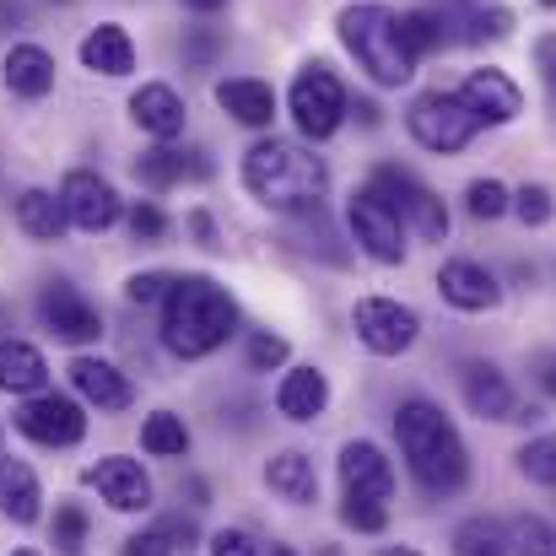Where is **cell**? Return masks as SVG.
<instances>
[{
	"mask_svg": "<svg viewBox=\"0 0 556 556\" xmlns=\"http://www.w3.org/2000/svg\"><path fill=\"white\" fill-rule=\"evenodd\" d=\"M38 308H43L49 330H54L60 341H71V346H92V341L103 336V314H98V308L87 303V292L71 287V281H49L43 298H38Z\"/></svg>",
	"mask_w": 556,
	"mask_h": 556,
	"instance_id": "obj_12",
	"label": "cell"
},
{
	"mask_svg": "<svg viewBox=\"0 0 556 556\" xmlns=\"http://www.w3.org/2000/svg\"><path fill=\"white\" fill-rule=\"evenodd\" d=\"M243 189L270 211H319V200L330 189V168L308 147L270 136L243 152Z\"/></svg>",
	"mask_w": 556,
	"mask_h": 556,
	"instance_id": "obj_2",
	"label": "cell"
},
{
	"mask_svg": "<svg viewBox=\"0 0 556 556\" xmlns=\"http://www.w3.org/2000/svg\"><path fill=\"white\" fill-rule=\"evenodd\" d=\"M508 541H514V556H556V525L552 519H519Z\"/></svg>",
	"mask_w": 556,
	"mask_h": 556,
	"instance_id": "obj_34",
	"label": "cell"
},
{
	"mask_svg": "<svg viewBox=\"0 0 556 556\" xmlns=\"http://www.w3.org/2000/svg\"><path fill=\"white\" fill-rule=\"evenodd\" d=\"M394 438H400V454H405L410 476H416L427 492L448 497V492H459V486L470 481L465 438L454 432V421L443 416V405H432V400H405V405L394 410Z\"/></svg>",
	"mask_w": 556,
	"mask_h": 556,
	"instance_id": "obj_1",
	"label": "cell"
},
{
	"mask_svg": "<svg viewBox=\"0 0 556 556\" xmlns=\"http://www.w3.org/2000/svg\"><path fill=\"white\" fill-rule=\"evenodd\" d=\"M352 119H357L363 130H372V125H378V103H368V98H357V103H352Z\"/></svg>",
	"mask_w": 556,
	"mask_h": 556,
	"instance_id": "obj_47",
	"label": "cell"
},
{
	"mask_svg": "<svg viewBox=\"0 0 556 556\" xmlns=\"http://www.w3.org/2000/svg\"><path fill=\"white\" fill-rule=\"evenodd\" d=\"M330 405V378L319 368H287V378L276 383V410L287 421H314Z\"/></svg>",
	"mask_w": 556,
	"mask_h": 556,
	"instance_id": "obj_23",
	"label": "cell"
},
{
	"mask_svg": "<svg viewBox=\"0 0 556 556\" xmlns=\"http://www.w3.org/2000/svg\"><path fill=\"white\" fill-rule=\"evenodd\" d=\"M265 556H298V552H292V546H270Z\"/></svg>",
	"mask_w": 556,
	"mask_h": 556,
	"instance_id": "obj_50",
	"label": "cell"
},
{
	"mask_svg": "<svg viewBox=\"0 0 556 556\" xmlns=\"http://www.w3.org/2000/svg\"><path fill=\"white\" fill-rule=\"evenodd\" d=\"M465 205H470L476 222H497L503 211H514V194L497 185V179H476V185L465 189Z\"/></svg>",
	"mask_w": 556,
	"mask_h": 556,
	"instance_id": "obj_32",
	"label": "cell"
},
{
	"mask_svg": "<svg viewBox=\"0 0 556 556\" xmlns=\"http://www.w3.org/2000/svg\"><path fill=\"white\" fill-rule=\"evenodd\" d=\"M87 486H98V497L114 508V514H147L152 508V476L141 470V459H125V454H109L87 470Z\"/></svg>",
	"mask_w": 556,
	"mask_h": 556,
	"instance_id": "obj_13",
	"label": "cell"
},
{
	"mask_svg": "<svg viewBox=\"0 0 556 556\" xmlns=\"http://www.w3.org/2000/svg\"><path fill=\"white\" fill-rule=\"evenodd\" d=\"M459 389H465V405H470L481 421H514V416H519V400H514L508 378L492 368V363H465Z\"/></svg>",
	"mask_w": 556,
	"mask_h": 556,
	"instance_id": "obj_19",
	"label": "cell"
},
{
	"mask_svg": "<svg viewBox=\"0 0 556 556\" xmlns=\"http://www.w3.org/2000/svg\"><path fill=\"white\" fill-rule=\"evenodd\" d=\"M5 87L27 103L49 98L54 92V54L38 49V43H11L5 49Z\"/></svg>",
	"mask_w": 556,
	"mask_h": 556,
	"instance_id": "obj_22",
	"label": "cell"
},
{
	"mask_svg": "<svg viewBox=\"0 0 556 556\" xmlns=\"http://www.w3.org/2000/svg\"><path fill=\"white\" fill-rule=\"evenodd\" d=\"M216 103L238 125H249V130H270V119H276V92L260 76H227V81H216Z\"/></svg>",
	"mask_w": 556,
	"mask_h": 556,
	"instance_id": "obj_21",
	"label": "cell"
},
{
	"mask_svg": "<svg viewBox=\"0 0 556 556\" xmlns=\"http://www.w3.org/2000/svg\"><path fill=\"white\" fill-rule=\"evenodd\" d=\"M174 281H179V276H168V270H141V276H130V281H125V298H130V303H141V308H152V303H168Z\"/></svg>",
	"mask_w": 556,
	"mask_h": 556,
	"instance_id": "obj_37",
	"label": "cell"
},
{
	"mask_svg": "<svg viewBox=\"0 0 556 556\" xmlns=\"http://www.w3.org/2000/svg\"><path fill=\"white\" fill-rule=\"evenodd\" d=\"M54 546H60V556H81V546H87V508L81 503L54 508Z\"/></svg>",
	"mask_w": 556,
	"mask_h": 556,
	"instance_id": "obj_35",
	"label": "cell"
},
{
	"mask_svg": "<svg viewBox=\"0 0 556 556\" xmlns=\"http://www.w3.org/2000/svg\"><path fill=\"white\" fill-rule=\"evenodd\" d=\"M265 486H270L281 503L303 508V503H314V497H319V470H314V459H308V454L287 448V454H276V459L265 465Z\"/></svg>",
	"mask_w": 556,
	"mask_h": 556,
	"instance_id": "obj_25",
	"label": "cell"
},
{
	"mask_svg": "<svg viewBox=\"0 0 556 556\" xmlns=\"http://www.w3.org/2000/svg\"><path fill=\"white\" fill-rule=\"evenodd\" d=\"M60 200H65L71 227H81V232H109V227L125 216V200L114 194V185H109L103 174H92V168H71L65 185H60Z\"/></svg>",
	"mask_w": 556,
	"mask_h": 556,
	"instance_id": "obj_11",
	"label": "cell"
},
{
	"mask_svg": "<svg viewBox=\"0 0 556 556\" xmlns=\"http://www.w3.org/2000/svg\"><path fill=\"white\" fill-rule=\"evenodd\" d=\"M405 38H410V49L416 54H432V49H443V27H438V16L421 5V11H405Z\"/></svg>",
	"mask_w": 556,
	"mask_h": 556,
	"instance_id": "obj_39",
	"label": "cell"
},
{
	"mask_svg": "<svg viewBox=\"0 0 556 556\" xmlns=\"http://www.w3.org/2000/svg\"><path fill=\"white\" fill-rule=\"evenodd\" d=\"M508 552H514V541H508V530L497 519H465L454 530V556H508Z\"/></svg>",
	"mask_w": 556,
	"mask_h": 556,
	"instance_id": "obj_30",
	"label": "cell"
},
{
	"mask_svg": "<svg viewBox=\"0 0 556 556\" xmlns=\"http://www.w3.org/2000/svg\"><path fill=\"white\" fill-rule=\"evenodd\" d=\"M368 189H378V194L400 211V222L416 227L427 243H443V238H448V205L421 185L416 174H405V168H378Z\"/></svg>",
	"mask_w": 556,
	"mask_h": 556,
	"instance_id": "obj_8",
	"label": "cell"
},
{
	"mask_svg": "<svg viewBox=\"0 0 556 556\" xmlns=\"http://www.w3.org/2000/svg\"><path fill=\"white\" fill-rule=\"evenodd\" d=\"M11 556H38V552H11Z\"/></svg>",
	"mask_w": 556,
	"mask_h": 556,
	"instance_id": "obj_51",
	"label": "cell"
},
{
	"mask_svg": "<svg viewBox=\"0 0 556 556\" xmlns=\"http://www.w3.org/2000/svg\"><path fill=\"white\" fill-rule=\"evenodd\" d=\"M352 325H357V341L368 346L372 357H400V352H410L416 336H421L416 308H405V303H394V298H357Z\"/></svg>",
	"mask_w": 556,
	"mask_h": 556,
	"instance_id": "obj_10",
	"label": "cell"
},
{
	"mask_svg": "<svg viewBox=\"0 0 556 556\" xmlns=\"http://www.w3.org/2000/svg\"><path fill=\"white\" fill-rule=\"evenodd\" d=\"M130 119H136L152 141H179L189 109L168 81H147V87H136V98H130Z\"/></svg>",
	"mask_w": 556,
	"mask_h": 556,
	"instance_id": "obj_16",
	"label": "cell"
},
{
	"mask_svg": "<svg viewBox=\"0 0 556 556\" xmlns=\"http://www.w3.org/2000/svg\"><path fill=\"white\" fill-rule=\"evenodd\" d=\"M535 65H541V81H546V98H552V109H556V33H546V38L535 43Z\"/></svg>",
	"mask_w": 556,
	"mask_h": 556,
	"instance_id": "obj_44",
	"label": "cell"
},
{
	"mask_svg": "<svg viewBox=\"0 0 556 556\" xmlns=\"http://www.w3.org/2000/svg\"><path fill=\"white\" fill-rule=\"evenodd\" d=\"M130 168H136V179H141L147 189H174L179 179H211L205 152H200V147L179 152L174 141H157V147H152V152H141Z\"/></svg>",
	"mask_w": 556,
	"mask_h": 556,
	"instance_id": "obj_17",
	"label": "cell"
},
{
	"mask_svg": "<svg viewBox=\"0 0 556 556\" xmlns=\"http://www.w3.org/2000/svg\"><path fill=\"white\" fill-rule=\"evenodd\" d=\"M0 514L11 525H38L43 514V486L22 459H0Z\"/></svg>",
	"mask_w": 556,
	"mask_h": 556,
	"instance_id": "obj_26",
	"label": "cell"
},
{
	"mask_svg": "<svg viewBox=\"0 0 556 556\" xmlns=\"http://www.w3.org/2000/svg\"><path fill=\"white\" fill-rule=\"evenodd\" d=\"M514 459H519V476H525V481H535V486H556V432L530 438Z\"/></svg>",
	"mask_w": 556,
	"mask_h": 556,
	"instance_id": "obj_31",
	"label": "cell"
},
{
	"mask_svg": "<svg viewBox=\"0 0 556 556\" xmlns=\"http://www.w3.org/2000/svg\"><path fill=\"white\" fill-rule=\"evenodd\" d=\"M336 27H341V43L352 49V60L368 71L378 87H405L410 76H416V49H410V38H405V16L400 11H389V5H346L341 16H336Z\"/></svg>",
	"mask_w": 556,
	"mask_h": 556,
	"instance_id": "obj_4",
	"label": "cell"
},
{
	"mask_svg": "<svg viewBox=\"0 0 556 556\" xmlns=\"http://www.w3.org/2000/svg\"><path fill=\"white\" fill-rule=\"evenodd\" d=\"M541 5H556V0H541Z\"/></svg>",
	"mask_w": 556,
	"mask_h": 556,
	"instance_id": "obj_52",
	"label": "cell"
},
{
	"mask_svg": "<svg viewBox=\"0 0 556 556\" xmlns=\"http://www.w3.org/2000/svg\"><path fill=\"white\" fill-rule=\"evenodd\" d=\"M238 330V303L227 298V287L216 276H179L168 303H163V346L174 357H211L216 346H227V336Z\"/></svg>",
	"mask_w": 556,
	"mask_h": 556,
	"instance_id": "obj_3",
	"label": "cell"
},
{
	"mask_svg": "<svg viewBox=\"0 0 556 556\" xmlns=\"http://www.w3.org/2000/svg\"><path fill=\"white\" fill-rule=\"evenodd\" d=\"M341 519H346V530H357V535H378V530L389 525V508H383V497H357V492H346Z\"/></svg>",
	"mask_w": 556,
	"mask_h": 556,
	"instance_id": "obj_33",
	"label": "cell"
},
{
	"mask_svg": "<svg viewBox=\"0 0 556 556\" xmlns=\"http://www.w3.org/2000/svg\"><path fill=\"white\" fill-rule=\"evenodd\" d=\"M174 552H179V535L168 525H152V530L125 541V556H174Z\"/></svg>",
	"mask_w": 556,
	"mask_h": 556,
	"instance_id": "obj_40",
	"label": "cell"
},
{
	"mask_svg": "<svg viewBox=\"0 0 556 556\" xmlns=\"http://www.w3.org/2000/svg\"><path fill=\"white\" fill-rule=\"evenodd\" d=\"M346 227H352L357 249L372 254L378 265H400L405 260V222L378 189H357L346 200Z\"/></svg>",
	"mask_w": 556,
	"mask_h": 556,
	"instance_id": "obj_7",
	"label": "cell"
},
{
	"mask_svg": "<svg viewBox=\"0 0 556 556\" xmlns=\"http://www.w3.org/2000/svg\"><path fill=\"white\" fill-rule=\"evenodd\" d=\"M378 556H421L416 546H389V552H378Z\"/></svg>",
	"mask_w": 556,
	"mask_h": 556,
	"instance_id": "obj_49",
	"label": "cell"
},
{
	"mask_svg": "<svg viewBox=\"0 0 556 556\" xmlns=\"http://www.w3.org/2000/svg\"><path fill=\"white\" fill-rule=\"evenodd\" d=\"M535 378H541V389L556 400V352H541V357H535Z\"/></svg>",
	"mask_w": 556,
	"mask_h": 556,
	"instance_id": "obj_45",
	"label": "cell"
},
{
	"mask_svg": "<svg viewBox=\"0 0 556 556\" xmlns=\"http://www.w3.org/2000/svg\"><path fill=\"white\" fill-rule=\"evenodd\" d=\"M189 232H194L205 249H216V227H211V216H205V211H194V216H189Z\"/></svg>",
	"mask_w": 556,
	"mask_h": 556,
	"instance_id": "obj_46",
	"label": "cell"
},
{
	"mask_svg": "<svg viewBox=\"0 0 556 556\" xmlns=\"http://www.w3.org/2000/svg\"><path fill=\"white\" fill-rule=\"evenodd\" d=\"M81 65L98 71V76H130L136 71V43L119 22H98L87 38H81Z\"/></svg>",
	"mask_w": 556,
	"mask_h": 556,
	"instance_id": "obj_24",
	"label": "cell"
},
{
	"mask_svg": "<svg viewBox=\"0 0 556 556\" xmlns=\"http://www.w3.org/2000/svg\"><path fill=\"white\" fill-rule=\"evenodd\" d=\"M514 211H519V222H525V227H546V222L556 216L552 189L546 185H525L519 194H514Z\"/></svg>",
	"mask_w": 556,
	"mask_h": 556,
	"instance_id": "obj_38",
	"label": "cell"
},
{
	"mask_svg": "<svg viewBox=\"0 0 556 556\" xmlns=\"http://www.w3.org/2000/svg\"><path fill=\"white\" fill-rule=\"evenodd\" d=\"M211 556H260V546L243 530H216L211 535Z\"/></svg>",
	"mask_w": 556,
	"mask_h": 556,
	"instance_id": "obj_43",
	"label": "cell"
},
{
	"mask_svg": "<svg viewBox=\"0 0 556 556\" xmlns=\"http://www.w3.org/2000/svg\"><path fill=\"white\" fill-rule=\"evenodd\" d=\"M141 448H147L152 459H185L189 454L185 416H174V410H152V416L141 421Z\"/></svg>",
	"mask_w": 556,
	"mask_h": 556,
	"instance_id": "obj_29",
	"label": "cell"
},
{
	"mask_svg": "<svg viewBox=\"0 0 556 556\" xmlns=\"http://www.w3.org/2000/svg\"><path fill=\"white\" fill-rule=\"evenodd\" d=\"M438 292H443V303H454L459 314H486V308L503 303L497 276H492L486 265H476V260H448V265L438 270Z\"/></svg>",
	"mask_w": 556,
	"mask_h": 556,
	"instance_id": "obj_14",
	"label": "cell"
},
{
	"mask_svg": "<svg viewBox=\"0 0 556 556\" xmlns=\"http://www.w3.org/2000/svg\"><path fill=\"white\" fill-rule=\"evenodd\" d=\"M16 227H22L27 238H38V243H60L65 227H71L65 200L49 194V189H22V194H16Z\"/></svg>",
	"mask_w": 556,
	"mask_h": 556,
	"instance_id": "obj_27",
	"label": "cell"
},
{
	"mask_svg": "<svg viewBox=\"0 0 556 556\" xmlns=\"http://www.w3.org/2000/svg\"><path fill=\"white\" fill-rule=\"evenodd\" d=\"M459 98L476 109V119L481 125H514L519 114H525V92L503 76V71H470L465 76V87H459Z\"/></svg>",
	"mask_w": 556,
	"mask_h": 556,
	"instance_id": "obj_15",
	"label": "cell"
},
{
	"mask_svg": "<svg viewBox=\"0 0 556 556\" xmlns=\"http://www.w3.org/2000/svg\"><path fill=\"white\" fill-rule=\"evenodd\" d=\"M287 103H292V119H298V130H303L308 141H330V136L346 125V114H352V98H346L341 76H336L325 60H308V65L298 71Z\"/></svg>",
	"mask_w": 556,
	"mask_h": 556,
	"instance_id": "obj_5",
	"label": "cell"
},
{
	"mask_svg": "<svg viewBox=\"0 0 556 556\" xmlns=\"http://www.w3.org/2000/svg\"><path fill=\"white\" fill-rule=\"evenodd\" d=\"M16 432L43 443V448H71L87 438V416L71 394H54V389H38L16 405Z\"/></svg>",
	"mask_w": 556,
	"mask_h": 556,
	"instance_id": "obj_9",
	"label": "cell"
},
{
	"mask_svg": "<svg viewBox=\"0 0 556 556\" xmlns=\"http://www.w3.org/2000/svg\"><path fill=\"white\" fill-rule=\"evenodd\" d=\"M125 222H130L136 243H163V238H168V216H163V205H152V200H136V205L125 211Z\"/></svg>",
	"mask_w": 556,
	"mask_h": 556,
	"instance_id": "obj_36",
	"label": "cell"
},
{
	"mask_svg": "<svg viewBox=\"0 0 556 556\" xmlns=\"http://www.w3.org/2000/svg\"><path fill=\"white\" fill-rule=\"evenodd\" d=\"M287 363V341L281 336H249V368L254 372H270V368H281Z\"/></svg>",
	"mask_w": 556,
	"mask_h": 556,
	"instance_id": "obj_41",
	"label": "cell"
},
{
	"mask_svg": "<svg viewBox=\"0 0 556 556\" xmlns=\"http://www.w3.org/2000/svg\"><path fill=\"white\" fill-rule=\"evenodd\" d=\"M341 486L346 492H357V497H394V465L383 459V448L368 443V438H357V443H346L341 448Z\"/></svg>",
	"mask_w": 556,
	"mask_h": 556,
	"instance_id": "obj_18",
	"label": "cell"
},
{
	"mask_svg": "<svg viewBox=\"0 0 556 556\" xmlns=\"http://www.w3.org/2000/svg\"><path fill=\"white\" fill-rule=\"evenodd\" d=\"M71 383H76V394H81L87 405H98V410H130V400H136V383L114 368V363H98V357H76V363H71Z\"/></svg>",
	"mask_w": 556,
	"mask_h": 556,
	"instance_id": "obj_20",
	"label": "cell"
},
{
	"mask_svg": "<svg viewBox=\"0 0 556 556\" xmlns=\"http://www.w3.org/2000/svg\"><path fill=\"white\" fill-rule=\"evenodd\" d=\"M216 54H222V33H216V27H189V38H185V60L189 65H200V71H205Z\"/></svg>",
	"mask_w": 556,
	"mask_h": 556,
	"instance_id": "obj_42",
	"label": "cell"
},
{
	"mask_svg": "<svg viewBox=\"0 0 556 556\" xmlns=\"http://www.w3.org/2000/svg\"><path fill=\"white\" fill-rule=\"evenodd\" d=\"M185 5H189V11H200V16H216L227 0H185Z\"/></svg>",
	"mask_w": 556,
	"mask_h": 556,
	"instance_id": "obj_48",
	"label": "cell"
},
{
	"mask_svg": "<svg viewBox=\"0 0 556 556\" xmlns=\"http://www.w3.org/2000/svg\"><path fill=\"white\" fill-rule=\"evenodd\" d=\"M49 383V363L27 341H0V389L5 394H38Z\"/></svg>",
	"mask_w": 556,
	"mask_h": 556,
	"instance_id": "obj_28",
	"label": "cell"
},
{
	"mask_svg": "<svg viewBox=\"0 0 556 556\" xmlns=\"http://www.w3.org/2000/svg\"><path fill=\"white\" fill-rule=\"evenodd\" d=\"M405 130L416 136V147L448 157V152H465L470 147V136L481 130V119H476V109L459 92H421L405 109Z\"/></svg>",
	"mask_w": 556,
	"mask_h": 556,
	"instance_id": "obj_6",
	"label": "cell"
}]
</instances>
